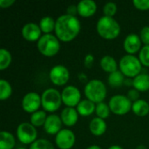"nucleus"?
Masks as SVG:
<instances>
[{"mask_svg":"<svg viewBox=\"0 0 149 149\" xmlns=\"http://www.w3.org/2000/svg\"><path fill=\"white\" fill-rule=\"evenodd\" d=\"M140 38L142 42V44H144V45H149V26H144L141 28V32H140Z\"/></svg>","mask_w":149,"mask_h":149,"instance_id":"nucleus-33","label":"nucleus"},{"mask_svg":"<svg viewBox=\"0 0 149 149\" xmlns=\"http://www.w3.org/2000/svg\"><path fill=\"white\" fill-rule=\"evenodd\" d=\"M138 58L142 65L149 67V45H144L141 49Z\"/></svg>","mask_w":149,"mask_h":149,"instance_id":"nucleus-32","label":"nucleus"},{"mask_svg":"<svg viewBox=\"0 0 149 149\" xmlns=\"http://www.w3.org/2000/svg\"><path fill=\"white\" fill-rule=\"evenodd\" d=\"M47 114L46 112L44 110H38L35 113H33L31 115V124L33 125L35 127H44L45 120L47 119Z\"/></svg>","mask_w":149,"mask_h":149,"instance_id":"nucleus-25","label":"nucleus"},{"mask_svg":"<svg viewBox=\"0 0 149 149\" xmlns=\"http://www.w3.org/2000/svg\"><path fill=\"white\" fill-rule=\"evenodd\" d=\"M38 25L44 34H50L55 30L56 20L50 16H45L40 19Z\"/></svg>","mask_w":149,"mask_h":149,"instance_id":"nucleus-24","label":"nucleus"},{"mask_svg":"<svg viewBox=\"0 0 149 149\" xmlns=\"http://www.w3.org/2000/svg\"><path fill=\"white\" fill-rule=\"evenodd\" d=\"M49 79L54 86H62L68 83L70 79V72L65 65H56L50 70Z\"/></svg>","mask_w":149,"mask_h":149,"instance_id":"nucleus-9","label":"nucleus"},{"mask_svg":"<svg viewBox=\"0 0 149 149\" xmlns=\"http://www.w3.org/2000/svg\"><path fill=\"white\" fill-rule=\"evenodd\" d=\"M66 14L71 15V16H74L77 17L76 15L78 14V7L76 4H71L67 7L66 9Z\"/></svg>","mask_w":149,"mask_h":149,"instance_id":"nucleus-37","label":"nucleus"},{"mask_svg":"<svg viewBox=\"0 0 149 149\" xmlns=\"http://www.w3.org/2000/svg\"><path fill=\"white\" fill-rule=\"evenodd\" d=\"M133 86L134 89L141 92H147L149 90V74L141 73L133 79Z\"/></svg>","mask_w":149,"mask_h":149,"instance_id":"nucleus-21","label":"nucleus"},{"mask_svg":"<svg viewBox=\"0 0 149 149\" xmlns=\"http://www.w3.org/2000/svg\"><path fill=\"white\" fill-rule=\"evenodd\" d=\"M141 40L140 38V35L136 33H130L128 34L123 42V48L127 52V54L134 55L136 52H140L141 47Z\"/></svg>","mask_w":149,"mask_h":149,"instance_id":"nucleus-13","label":"nucleus"},{"mask_svg":"<svg viewBox=\"0 0 149 149\" xmlns=\"http://www.w3.org/2000/svg\"><path fill=\"white\" fill-rule=\"evenodd\" d=\"M124 84H125L126 86H133V79H130V78H127V79H125Z\"/></svg>","mask_w":149,"mask_h":149,"instance_id":"nucleus-39","label":"nucleus"},{"mask_svg":"<svg viewBox=\"0 0 149 149\" xmlns=\"http://www.w3.org/2000/svg\"><path fill=\"white\" fill-rule=\"evenodd\" d=\"M62 125H63V122L61 120L60 116L52 113L47 116V119L44 125V129L46 134L56 136L58 133L63 129Z\"/></svg>","mask_w":149,"mask_h":149,"instance_id":"nucleus-15","label":"nucleus"},{"mask_svg":"<svg viewBox=\"0 0 149 149\" xmlns=\"http://www.w3.org/2000/svg\"><path fill=\"white\" fill-rule=\"evenodd\" d=\"M119 68L125 77L132 79L141 73L142 65L138 57L127 54L120 58Z\"/></svg>","mask_w":149,"mask_h":149,"instance_id":"nucleus-5","label":"nucleus"},{"mask_svg":"<svg viewBox=\"0 0 149 149\" xmlns=\"http://www.w3.org/2000/svg\"><path fill=\"white\" fill-rule=\"evenodd\" d=\"M38 132L36 127L29 122H22L17 127V138L24 145H31L37 141Z\"/></svg>","mask_w":149,"mask_h":149,"instance_id":"nucleus-8","label":"nucleus"},{"mask_svg":"<svg viewBox=\"0 0 149 149\" xmlns=\"http://www.w3.org/2000/svg\"><path fill=\"white\" fill-rule=\"evenodd\" d=\"M111 109L109 107V105L107 104L106 102H100L96 104V108H95V113L98 118L106 120L107 118L109 117L111 113Z\"/></svg>","mask_w":149,"mask_h":149,"instance_id":"nucleus-29","label":"nucleus"},{"mask_svg":"<svg viewBox=\"0 0 149 149\" xmlns=\"http://www.w3.org/2000/svg\"><path fill=\"white\" fill-rule=\"evenodd\" d=\"M84 93L87 100L95 104L103 102L107 97V86L100 79H92L88 81L84 88Z\"/></svg>","mask_w":149,"mask_h":149,"instance_id":"nucleus-3","label":"nucleus"},{"mask_svg":"<svg viewBox=\"0 0 149 149\" xmlns=\"http://www.w3.org/2000/svg\"><path fill=\"white\" fill-rule=\"evenodd\" d=\"M86 149H101V148L100 146H98V145H91Z\"/></svg>","mask_w":149,"mask_h":149,"instance_id":"nucleus-40","label":"nucleus"},{"mask_svg":"<svg viewBox=\"0 0 149 149\" xmlns=\"http://www.w3.org/2000/svg\"><path fill=\"white\" fill-rule=\"evenodd\" d=\"M29 149H55L52 142L45 139H38L33 142Z\"/></svg>","mask_w":149,"mask_h":149,"instance_id":"nucleus-30","label":"nucleus"},{"mask_svg":"<svg viewBox=\"0 0 149 149\" xmlns=\"http://www.w3.org/2000/svg\"><path fill=\"white\" fill-rule=\"evenodd\" d=\"M76 141V136L74 133L68 129L63 128L60 130L55 137L56 146L59 149H71L74 146Z\"/></svg>","mask_w":149,"mask_h":149,"instance_id":"nucleus-12","label":"nucleus"},{"mask_svg":"<svg viewBox=\"0 0 149 149\" xmlns=\"http://www.w3.org/2000/svg\"><path fill=\"white\" fill-rule=\"evenodd\" d=\"M42 107L44 111L54 113L58 110L62 105L61 93L55 88L45 89L41 95Z\"/></svg>","mask_w":149,"mask_h":149,"instance_id":"nucleus-6","label":"nucleus"},{"mask_svg":"<svg viewBox=\"0 0 149 149\" xmlns=\"http://www.w3.org/2000/svg\"><path fill=\"white\" fill-rule=\"evenodd\" d=\"M127 96V98L134 103V102H135V101H137V100H140V92H139L138 90L133 88V89H130V90L128 91Z\"/></svg>","mask_w":149,"mask_h":149,"instance_id":"nucleus-35","label":"nucleus"},{"mask_svg":"<svg viewBox=\"0 0 149 149\" xmlns=\"http://www.w3.org/2000/svg\"><path fill=\"white\" fill-rule=\"evenodd\" d=\"M111 112L116 115H125L132 110L133 102L126 95H113L108 102Z\"/></svg>","mask_w":149,"mask_h":149,"instance_id":"nucleus-7","label":"nucleus"},{"mask_svg":"<svg viewBox=\"0 0 149 149\" xmlns=\"http://www.w3.org/2000/svg\"><path fill=\"white\" fill-rule=\"evenodd\" d=\"M12 94V87L9 81L5 79L0 80V100H8Z\"/></svg>","mask_w":149,"mask_h":149,"instance_id":"nucleus-27","label":"nucleus"},{"mask_svg":"<svg viewBox=\"0 0 149 149\" xmlns=\"http://www.w3.org/2000/svg\"><path fill=\"white\" fill-rule=\"evenodd\" d=\"M133 4L137 10H148L149 0H134Z\"/></svg>","mask_w":149,"mask_h":149,"instance_id":"nucleus-34","label":"nucleus"},{"mask_svg":"<svg viewBox=\"0 0 149 149\" xmlns=\"http://www.w3.org/2000/svg\"><path fill=\"white\" fill-rule=\"evenodd\" d=\"M79 113L75 107H65L60 113V118L65 125L67 127H71L75 126V124L79 120Z\"/></svg>","mask_w":149,"mask_h":149,"instance_id":"nucleus-17","label":"nucleus"},{"mask_svg":"<svg viewBox=\"0 0 149 149\" xmlns=\"http://www.w3.org/2000/svg\"><path fill=\"white\" fill-rule=\"evenodd\" d=\"M12 60V57L10 52L5 49V48H1L0 49V70L3 71L7 69Z\"/></svg>","mask_w":149,"mask_h":149,"instance_id":"nucleus-28","label":"nucleus"},{"mask_svg":"<svg viewBox=\"0 0 149 149\" xmlns=\"http://www.w3.org/2000/svg\"><path fill=\"white\" fill-rule=\"evenodd\" d=\"M95 108H96V104L87 99L82 100L76 107L78 113L80 116H84V117L90 116L93 113H95Z\"/></svg>","mask_w":149,"mask_h":149,"instance_id":"nucleus-19","label":"nucleus"},{"mask_svg":"<svg viewBox=\"0 0 149 149\" xmlns=\"http://www.w3.org/2000/svg\"><path fill=\"white\" fill-rule=\"evenodd\" d=\"M107 126L105 120L100 118H93L89 123V130L94 136H101L107 131Z\"/></svg>","mask_w":149,"mask_h":149,"instance_id":"nucleus-18","label":"nucleus"},{"mask_svg":"<svg viewBox=\"0 0 149 149\" xmlns=\"http://www.w3.org/2000/svg\"><path fill=\"white\" fill-rule=\"evenodd\" d=\"M98 34L104 39L112 40L116 38L120 33V25L114 17L103 16L96 24Z\"/></svg>","mask_w":149,"mask_h":149,"instance_id":"nucleus-2","label":"nucleus"},{"mask_svg":"<svg viewBox=\"0 0 149 149\" xmlns=\"http://www.w3.org/2000/svg\"><path fill=\"white\" fill-rule=\"evenodd\" d=\"M78 14L82 17H90L97 11V3L93 0H81L77 4Z\"/></svg>","mask_w":149,"mask_h":149,"instance_id":"nucleus-16","label":"nucleus"},{"mask_svg":"<svg viewBox=\"0 0 149 149\" xmlns=\"http://www.w3.org/2000/svg\"><path fill=\"white\" fill-rule=\"evenodd\" d=\"M94 63V57L93 54H87L84 58V65L87 68H91Z\"/></svg>","mask_w":149,"mask_h":149,"instance_id":"nucleus-36","label":"nucleus"},{"mask_svg":"<svg viewBox=\"0 0 149 149\" xmlns=\"http://www.w3.org/2000/svg\"><path fill=\"white\" fill-rule=\"evenodd\" d=\"M117 10H118L117 4L113 2H107L103 6V13H104V16H107V17H113Z\"/></svg>","mask_w":149,"mask_h":149,"instance_id":"nucleus-31","label":"nucleus"},{"mask_svg":"<svg viewBox=\"0 0 149 149\" xmlns=\"http://www.w3.org/2000/svg\"><path fill=\"white\" fill-rule=\"evenodd\" d=\"M81 29L80 21L77 17L64 14L56 19L55 35L62 42H70L77 38Z\"/></svg>","mask_w":149,"mask_h":149,"instance_id":"nucleus-1","label":"nucleus"},{"mask_svg":"<svg viewBox=\"0 0 149 149\" xmlns=\"http://www.w3.org/2000/svg\"><path fill=\"white\" fill-rule=\"evenodd\" d=\"M17 149H27V148H17Z\"/></svg>","mask_w":149,"mask_h":149,"instance_id":"nucleus-43","label":"nucleus"},{"mask_svg":"<svg viewBox=\"0 0 149 149\" xmlns=\"http://www.w3.org/2000/svg\"><path fill=\"white\" fill-rule=\"evenodd\" d=\"M125 79H125V76L123 75V73L118 70V71L109 74L107 81H108V84L112 87H120L124 84Z\"/></svg>","mask_w":149,"mask_h":149,"instance_id":"nucleus-26","label":"nucleus"},{"mask_svg":"<svg viewBox=\"0 0 149 149\" xmlns=\"http://www.w3.org/2000/svg\"><path fill=\"white\" fill-rule=\"evenodd\" d=\"M21 106L24 112L32 114L42 106L41 96L35 92H30L23 97Z\"/></svg>","mask_w":149,"mask_h":149,"instance_id":"nucleus-11","label":"nucleus"},{"mask_svg":"<svg viewBox=\"0 0 149 149\" xmlns=\"http://www.w3.org/2000/svg\"><path fill=\"white\" fill-rule=\"evenodd\" d=\"M62 102L66 107H75L81 100V93L79 89L74 86H67L61 92Z\"/></svg>","mask_w":149,"mask_h":149,"instance_id":"nucleus-10","label":"nucleus"},{"mask_svg":"<svg viewBox=\"0 0 149 149\" xmlns=\"http://www.w3.org/2000/svg\"><path fill=\"white\" fill-rule=\"evenodd\" d=\"M135 149H148V148H147V147H146V146H144V145H139V146H137V147H136V148Z\"/></svg>","mask_w":149,"mask_h":149,"instance_id":"nucleus-42","label":"nucleus"},{"mask_svg":"<svg viewBox=\"0 0 149 149\" xmlns=\"http://www.w3.org/2000/svg\"><path fill=\"white\" fill-rule=\"evenodd\" d=\"M15 3V0H0V7L6 9Z\"/></svg>","mask_w":149,"mask_h":149,"instance_id":"nucleus-38","label":"nucleus"},{"mask_svg":"<svg viewBox=\"0 0 149 149\" xmlns=\"http://www.w3.org/2000/svg\"><path fill=\"white\" fill-rule=\"evenodd\" d=\"M16 145L14 135L8 131L0 132V149H13Z\"/></svg>","mask_w":149,"mask_h":149,"instance_id":"nucleus-23","label":"nucleus"},{"mask_svg":"<svg viewBox=\"0 0 149 149\" xmlns=\"http://www.w3.org/2000/svg\"><path fill=\"white\" fill-rule=\"evenodd\" d=\"M132 111L139 117H145L149 113V103L145 100L140 99L133 103Z\"/></svg>","mask_w":149,"mask_h":149,"instance_id":"nucleus-22","label":"nucleus"},{"mask_svg":"<svg viewBox=\"0 0 149 149\" xmlns=\"http://www.w3.org/2000/svg\"><path fill=\"white\" fill-rule=\"evenodd\" d=\"M60 40L52 33L43 34L37 42L38 52L45 57H53L60 50Z\"/></svg>","mask_w":149,"mask_h":149,"instance_id":"nucleus-4","label":"nucleus"},{"mask_svg":"<svg viewBox=\"0 0 149 149\" xmlns=\"http://www.w3.org/2000/svg\"><path fill=\"white\" fill-rule=\"evenodd\" d=\"M23 38L29 42L38 41L42 37V31L38 24L35 23H27L25 24L21 31Z\"/></svg>","mask_w":149,"mask_h":149,"instance_id":"nucleus-14","label":"nucleus"},{"mask_svg":"<svg viewBox=\"0 0 149 149\" xmlns=\"http://www.w3.org/2000/svg\"><path fill=\"white\" fill-rule=\"evenodd\" d=\"M108 149H124V148H123L122 147L119 146V145H113V146L109 147Z\"/></svg>","mask_w":149,"mask_h":149,"instance_id":"nucleus-41","label":"nucleus"},{"mask_svg":"<svg viewBox=\"0 0 149 149\" xmlns=\"http://www.w3.org/2000/svg\"><path fill=\"white\" fill-rule=\"evenodd\" d=\"M100 65L101 69L104 72H108L109 74L118 71V63L115 60V58L110 55L103 56L100 59Z\"/></svg>","mask_w":149,"mask_h":149,"instance_id":"nucleus-20","label":"nucleus"}]
</instances>
